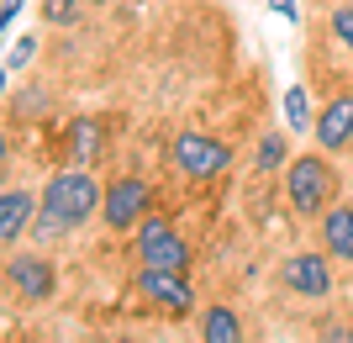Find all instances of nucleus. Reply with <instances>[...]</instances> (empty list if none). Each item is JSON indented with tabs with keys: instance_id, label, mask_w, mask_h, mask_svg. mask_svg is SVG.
<instances>
[{
	"instance_id": "1a4fd4ad",
	"label": "nucleus",
	"mask_w": 353,
	"mask_h": 343,
	"mask_svg": "<svg viewBox=\"0 0 353 343\" xmlns=\"http://www.w3.org/2000/svg\"><path fill=\"white\" fill-rule=\"evenodd\" d=\"M6 280H11L27 301L53 296V269H48V259H37V254H16L11 264H6Z\"/></svg>"
},
{
	"instance_id": "0eeeda50",
	"label": "nucleus",
	"mask_w": 353,
	"mask_h": 343,
	"mask_svg": "<svg viewBox=\"0 0 353 343\" xmlns=\"http://www.w3.org/2000/svg\"><path fill=\"white\" fill-rule=\"evenodd\" d=\"M137 291H143L153 306H163V312H190V301H195L190 280H185L179 269H143V275H137Z\"/></svg>"
},
{
	"instance_id": "9b49d317",
	"label": "nucleus",
	"mask_w": 353,
	"mask_h": 343,
	"mask_svg": "<svg viewBox=\"0 0 353 343\" xmlns=\"http://www.w3.org/2000/svg\"><path fill=\"white\" fill-rule=\"evenodd\" d=\"M322 243H327L332 259H348L353 264V206L348 201H332L322 211Z\"/></svg>"
},
{
	"instance_id": "dca6fc26",
	"label": "nucleus",
	"mask_w": 353,
	"mask_h": 343,
	"mask_svg": "<svg viewBox=\"0 0 353 343\" xmlns=\"http://www.w3.org/2000/svg\"><path fill=\"white\" fill-rule=\"evenodd\" d=\"M285 117H290V127H306V121H311V111H306V90H301V85L285 90Z\"/></svg>"
},
{
	"instance_id": "f257e3e1",
	"label": "nucleus",
	"mask_w": 353,
	"mask_h": 343,
	"mask_svg": "<svg viewBox=\"0 0 353 343\" xmlns=\"http://www.w3.org/2000/svg\"><path fill=\"white\" fill-rule=\"evenodd\" d=\"M101 185L85 175V169H63V175L48 179L43 190V233H74L79 222H90L101 211Z\"/></svg>"
},
{
	"instance_id": "423d86ee",
	"label": "nucleus",
	"mask_w": 353,
	"mask_h": 343,
	"mask_svg": "<svg viewBox=\"0 0 353 343\" xmlns=\"http://www.w3.org/2000/svg\"><path fill=\"white\" fill-rule=\"evenodd\" d=\"M332 254H290L280 264V280L290 296H306V301H322L332 291V269H327Z\"/></svg>"
},
{
	"instance_id": "f03ea898",
	"label": "nucleus",
	"mask_w": 353,
	"mask_h": 343,
	"mask_svg": "<svg viewBox=\"0 0 353 343\" xmlns=\"http://www.w3.org/2000/svg\"><path fill=\"white\" fill-rule=\"evenodd\" d=\"M285 195H290V206L301 217H316V211H327L338 201V169L327 159H316V153H301L285 169Z\"/></svg>"
},
{
	"instance_id": "ddd939ff",
	"label": "nucleus",
	"mask_w": 353,
	"mask_h": 343,
	"mask_svg": "<svg viewBox=\"0 0 353 343\" xmlns=\"http://www.w3.org/2000/svg\"><path fill=\"white\" fill-rule=\"evenodd\" d=\"M285 164V137L280 133H264V143H259V159H253V169H280Z\"/></svg>"
},
{
	"instance_id": "7ed1b4c3",
	"label": "nucleus",
	"mask_w": 353,
	"mask_h": 343,
	"mask_svg": "<svg viewBox=\"0 0 353 343\" xmlns=\"http://www.w3.org/2000/svg\"><path fill=\"white\" fill-rule=\"evenodd\" d=\"M169 164H174L185 179H216V175L232 169V148L185 127V133H174V143H169Z\"/></svg>"
},
{
	"instance_id": "2eb2a0df",
	"label": "nucleus",
	"mask_w": 353,
	"mask_h": 343,
	"mask_svg": "<svg viewBox=\"0 0 353 343\" xmlns=\"http://www.w3.org/2000/svg\"><path fill=\"white\" fill-rule=\"evenodd\" d=\"M327 32H332V43H343L353 53V6H338L332 11V21H327Z\"/></svg>"
},
{
	"instance_id": "f3484780",
	"label": "nucleus",
	"mask_w": 353,
	"mask_h": 343,
	"mask_svg": "<svg viewBox=\"0 0 353 343\" xmlns=\"http://www.w3.org/2000/svg\"><path fill=\"white\" fill-rule=\"evenodd\" d=\"M322 343H353V333L343 328V322H327V328H322Z\"/></svg>"
},
{
	"instance_id": "aec40b11",
	"label": "nucleus",
	"mask_w": 353,
	"mask_h": 343,
	"mask_svg": "<svg viewBox=\"0 0 353 343\" xmlns=\"http://www.w3.org/2000/svg\"><path fill=\"white\" fill-rule=\"evenodd\" d=\"M16 11H21V0H6V6H0V21L11 27V21H16Z\"/></svg>"
},
{
	"instance_id": "9d476101",
	"label": "nucleus",
	"mask_w": 353,
	"mask_h": 343,
	"mask_svg": "<svg viewBox=\"0 0 353 343\" xmlns=\"http://www.w3.org/2000/svg\"><path fill=\"white\" fill-rule=\"evenodd\" d=\"M32 211H43V195H32V190H6L0 195V238H6V248L21 243V233L32 227Z\"/></svg>"
},
{
	"instance_id": "412c9836",
	"label": "nucleus",
	"mask_w": 353,
	"mask_h": 343,
	"mask_svg": "<svg viewBox=\"0 0 353 343\" xmlns=\"http://www.w3.org/2000/svg\"><path fill=\"white\" fill-rule=\"evenodd\" d=\"M274 6H280V11H285V16H290V11H295V0H274Z\"/></svg>"
},
{
	"instance_id": "6e6552de",
	"label": "nucleus",
	"mask_w": 353,
	"mask_h": 343,
	"mask_svg": "<svg viewBox=\"0 0 353 343\" xmlns=\"http://www.w3.org/2000/svg\"><path fill=\"white\" fill-rule=\"evenodd\" d=\"M316 143L322 153H338L353 143V95H338V101L322 106V117H316Z\"/></svg>"
},
{
	"instance_id": "4be33fe9",
	"label": "nucleus",
	"mask_w": 353,
	"mask_h": 343,
	"mask_svg": "<svg viewBox=\"0 0 353 343\" xmlns=\"http://www.w3.org/2000/svg\"><path fill=\"white\" fill-rule=\"evenodd\" d=\"M111 343H137V338H111Z\"/></svg>"
},
{
	"instance_id": "a211bd4d",
	"label": "nucleus",
	"mask_w": 353,
	"mask_h": 343,
	"mask_svg": "<svg viewBox=\"0 0 353 343\" xmlns=\"http://www.w3.org/2000/svg\"><path fill=\"white\" fill-rule=\"evenodd\" d=\"M74 16V0H48V21H69Z\"/></svg>"
},
{
	"instance_id": "20e7f679",
	"label": "nucleus",
	"mask_w": 353,
	"mask_h": 343,
	"mask_svg": "<svg viewBox=\"0 0 353 343\" xmlns=\"http://www.w3.org/2000/svg\"><path fill=\"white\" fill-rule=\"evenodd\" d=\"M137 259H143V269H190V243L179 238L174 227L163 222V217H143V227H137Z\"/></svg>"
},
{
	"instance_id": "f8f14e48",
	"label": "nucleus",
	"mask_w": 353,
	"mask_h": 343,
	"mask_svg": "<svg viewBox=\"0 0 353 343\" xmlns=\"http://www.w3.org/2000/svg\"><path fill=\"white\" fill-rule=\"evenodd\" d=\"M201 343H243V317L232 306H211L201 317Z\"/></svg>"
},
{
	"instance_id": "39448f33",
	"label": "nucleus",
	"mask_w": 353,
	"mask_h": 343,
	"mask_svg": "<svg viewBox=\"0 0 353 343\" xmlns=\"http://www.w3.org/2000/svg\"><path fill=\"white\" fill-rule=\"evenodd\" d=\"M148 206H153V190H148L137 175H121L117 185H105V227H111V233L143 227Z\"/></svg>"
},
{
	"instance_id": "4468645a",
	"label": "nucleus",
	"mask_w": 353,
	"mask_h": 343,
	"mask_svg": "<svg viewBox=\"0 0 353 343\" xmlns=\"http://www.w3.org/2000/svg\"><path fill=\"white\" fill-rule=\"evenodd\" d=\"M95 143H101V127L95 121H74V148H79V164L95 159Z\"/></svg>"
},
{
	"instance_id": "6ab92c4d",
	"label": "nucleus",
	"mask_w": 353,
	"mask_h": 343,
	"mask_svg": "<svg viewBox=\"0 0 353 343\" xmlns=\"http://www.w3.org/2000/svg\"><path fill=\"white\" fill-rule=\"evenodd\" d=\"M27 59H32V37H21V43L11 48V69H16V63H27Z\"/></svg>"
}]
</instances>
